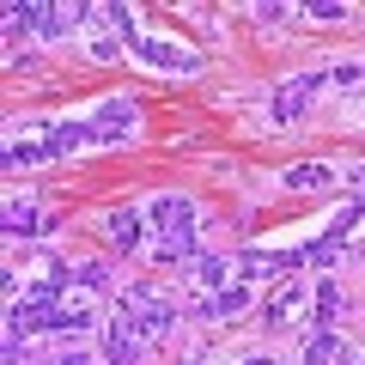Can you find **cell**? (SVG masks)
<instances>
[{
  "instance_id": "cell-1",
  "label": "cell",
  "mask_w": 365,
  "mask_h": 365,
  "mask_svg": "<svg viewBox=\"0 0 365 365\" xmlns=\"http://www.w3.org/2000/svg\"><path fill=\"white\" fill-rule=\"evenodd\" d=\"M146 225L158 232V244H153V262L158 268H182V262L195 256V201L182 195V189H165V195L153 201V213H146Z\"/></svg>"
},
{
  "instance_id": "cell-2",
  "label": "cell",
  "mask_w": 365,
  "mask_h": 365,
  "mask_svg": "<svg viewBox=\"0 0 365 365\" xmlns=\"http://www.w3.org/2000/svg\"><path fill=\"white\" fill-rule=\"evenodd\" d=\"M122 317H128V323L140 329V341L153 347V341H165L170 323H177V299H165L158 280H128V287H122Z\"/></svg>"
},
{
  "instance_id": "cell-3",
  "label": "cell",
  "mask_w": 365,
  "mask_h": 365,
  "mask_svg": "<svg viewBox=\"0 0 365 365\" xmlns=\"http://www.w3.org/2000/svg\"><path fill=\"white\" fill-rule=\"evenodd\" d=\"M323 86H329V73H317V67H311V73H299L292 86H280V91H274V104H268V122H274V128H292V122L304 116V104H311Z\"/></svg>"
},
{
  "instance_id": "cell-4",
  "label": "cell",
  "mask_w": 365,
  "mask_h": 365,
  "mask_svg": "<svg viewBox=\"0 0 365 365\" xmlns=\"http://www.w3.org/2000/svg\"><path fill=\"white\" fill-rule=\"evenodd\" d=\"M134 122H140V104H134V98H110V104L91 116V140H98V146H116V140H128V134H134Z\"/></svg>"
},
{
  "instance_id": "cell-5",
  "label": "cell",
  "mask_w": 365,
  "mask_h": 365,
  "mask_svg": "<svg viewBox=\"0 0 365 365\" xmlns=\"http://www.w3.org/2000/svg\"><path fill=\"white\" fill-rule=\"evenodd\" d=\"M134 55H140L146 67H165V73H201V55L195 49H177V43H165V37H134Z\"/></svg>"
},
{
  "instance_id": "cell-6",
  "label": "cell",
  "mask_w": 365,
  "mask_h": 365,
  "mask_svg": "<svg viewBox=\"0 0 365 365\" xmlns=\"http://www.w3.org/2000/svg\"><path fill=\"white\" fill-rule=\"evenodd\" d=\"M182 274H189V280H195V292H225V287H237L232 274H237V256H189L182 262Z\"/></svg>"
},
{
  "instance_id": "cell-7",
  "label": "cell",
  "mask_w": 365,
  "mask_h": 365,
  "mask_svg": "<svg viewBox=\"0 0 365 365\" xmlns=\"http://www.w3.org/2000/svg\"><path fill=\"white\" fill-rule=\"evenodd\" d=\"M189 311L207 317V323H232V317L250 311V287H225V292H195L189 299Z\"/></svg>"
},
{
  "instance_id": "cell-8",
  "label": "cell",
  "mask_w": 365,
  "mask_h": 365,
  "mask_svg": "<svg viewBox=\"0 0 365 365\" xmlns=\"http://www.w3.org/2000/svg\"><path fill=\"white\" fill-rule=\"evenodd\" d=\"M104 237L122 250V256H134V250H140V237H146V213H134V207H110V213H104Z\"/></svg>"
},
{
  "instance_id": "cell-9",
  "label": "cell",
  "mask_w": 365,
  "mask_h": 365,
  "mask_svg": "<svg viewBox=\"0 0 365 365\" xmlns=\"http://www.w3.org/2000/svg\"><path fill=\"white\" fill-rule=\"evenodd\" d=\"M140 347H146L140 329L116 311V323H110V335H104V365H134V359H140Z\"/></svg>"
},
{
  "instance_id": "cell-10",
  "label": "cell",
  "mask_w": 365,
  "mask_h": 365,
  "mask_svg": "<svg viewBox=\"0 0 365 365\" xmlns=\"http://www.w3.org/2000/svg\"><path fill=\"white\" fill-rule=\"evenodd\" d=\"M43 232H55V220L37 207V201H6V237H43Z\"/></svg>"
},
{
  "instance_id": "cell-11",
  "label": "cell",
  "mask_w": 365,
  "mask_h": 365,
  "mask_svg": "<svg viewBox=\"0 0 365 365\" xmlns=\"http://www.w3.org/2000/svg\"><path fill=\"white\" fill-rule=\"evenodd\" d=\"M280 182H287L292 195H311V189L323 195V189H335V170L317 165V158H299V165H287V177H280Z\"/></svg>"
},
{
  "instance_id": "cell-12",
  "label": "cell",
  "mask_w": 365,
  "mask_h": 365,
  "mask_svg": "<svg viewBox=\"0 0 365 365\" xmlns=\"http://www.w3.org/2000/svg\"><path fill=\"white\" fill-rule=\"evenodd\" d=\"M299 304H304V287H280V299H268V304H262V317H256V323L268 329V335H280V329H292Z\"/></svg>"
},
{
  "instance_id": "cell-13",
  "label": "cell",
  "mask_w": 365,
  "mask_h": 365,
  "mask_svg": "<svg viewBox=\"0 0 365 365\" xmlns=\"http://www.w3.org/2000/svg\"><path fill=\"white\" fill-rule=\"evenodd\" d=\"M49 158H67V153H79V146H91V122H49Z\"/></svg>"
},
{
  "instance_id": "cell-14",
  "label": "cell",
  "mask_w": 365,
  "mask_h": 365,
  "mask_svg": "<svg viewBox=\"0 0 365 365\" xmlns=\"http://www.w3.org/2000/svg\"><path fill=\"white\" fill-rule=\"evenodd\" d=\"M311 311H317V329H335V317H341V280H335V274H323V280H317Z\"/></svg>"
},
{
  "instance_id": "cell-15",
  "label": "cell",
  "mask_w": 365,
  "mask_h": 365,
  "mask_svg": "<svg viewBox=\"0 0 365 365\" xmlns=\"http://www.w3.org/2000/svg\"><path fill=\"white\" fill-rule=\"evenodd\" d=\"M347 359V347L335 341V329H311L304 335V365H341Z\"/></svg>"
},
{
  "instance_id": "cell-16",
  "label": "cell",
  "mask_w": 365,
  "mask_h": 365,
  "mask_svg": "<svg viewBox=\"0 0 365 365\" xmlns=\"http://www.w3.org/2000/svg\"><path fill=\"white\" fill-rule=\"evenodd\" d=\"M359 225H365V201H353V207H341L335 220H329V232H323V237H329V244H347Z\"/></svg>"
},
{
  "instance_id": "cell-17",
  "label": "cell",
  "mask_w": 365,
  "mask_h": 365,
  "mask_svg": "<svg viewBox=\"0 0 365 365\" xmlns=\"http://www.w3.org/2000/svg\"><path fill=\"white\" fill-rule=\"evenodd\" d=\"M73 287L79 292H110V262H73Z\"/></svg>"
},
{
  "instance_id": "cell-18",
  "label": "cell",
  "mask_w": 365,
  "mask_h": 365,
  "mask_svg": "<svg viewBox=\"0 0 365 365\" xmlns=\"http://www.w3.org/2000/svg\"><path fill=\"white\" fill-rule=\"evenodd\" d=\"M37 158H49V146H37V140H13V146H6V165H13V170L37 165Z\"/></svg>"
},
{
  "instance_id": "cell-19",
  "label": "cell",
  "mask_w": 365,
  "mask_h": 365,
  "mask_svg": "<svg viewBox=\"0 0 365 365\" xmlns=\"http://www.w3.org/2000/svg\"><path fill=\"white\" fill-rule=\"evenodd\" d=\"M304 262H311V268H335V262H341V244L317 237V244H304Z\"/></svg>"
},
{
  "instance_id": "cell-20",
  "label": "cell",
  "mask_w": 365,
  "mask_h": 365,
  "mask_svg": "<svg viewBox=\"0 0 365 365\" xmlns=\"http://www.w3.org/2000/svg\"><path fill=\"white\" fill-rule=\"evenodd\" d=\"M304 13H311V19H323V25H335V19H347V6H341V0H311Z\"/></svg>"
},
{
  "instance_id": "cell-21",
  "label": "cell",
  "mask_w": 365,
  "mask_h": 365,
  "mask_svg": "<svg viewBox=\"0 0 365 365\" xmlns=\"http://www.w3.org/2000/svg\"><path fill=\"white\" fill-rule=\"evenodd\" d=\"M329 79H335V86H359L365 67H359V61H341V67H329Z\"/></svg>"
},
{
  "instance_id": "cell-22",
  "label": "cell",
  "mask_w": 365,
  "mask_h": 365,
  "mask_svg": "<svg viewBox=\"0 0 365 365\" xmlns=\"http://www.w3.org/2000/svg\"><path fill=\"white\" fill-rule=\"evenodd\" d=\"M55 365H104V359H91L86 347H61V353H55Z\"/></svg>"
},
{
  "instance_id": "cell-23",
  "label": "cell",
  "mask_w": 365,
  "mask_h": 365,
  "mask_svg": "<svg viewBox=\"0 0 365 365\" xmlns=\"http://www.w3.org/2000/svg\"><path fill=\"white\" fill-rule=\"evenodd\" d=\"M347 182H353V195L365 201V165H353V177H347Z\"/></svg>"
},
{
  "instance_id": "cell-24",
  "label": "cell",
  "mask_w": 365,
  "mask_h": 365,
  "mask_svg": "<svg viewBox=\"0 0 365 365\" xmlns=\"http://www.w3.org/2000/svg\"><path fill=\"white\" fill-rule=\"evenodd\" d=\"M244 365H274V359H268V353H250V359H244Z\"/></svg>"
},
{
  "instance_id": "cell-25",
  "label": "cell",
  "mask_w": 365,
  "mask_h": 365,
  "mask_svg": "<svg viewBox=\"0 0 365 365\" xmlns=\"http://www.w3.org/2000/svg\"><path fill=\"white\" fill-rule=\"evenodd\" d=\"M341 365H353V359H341Z\"/></svg>"
}]
</instances>
